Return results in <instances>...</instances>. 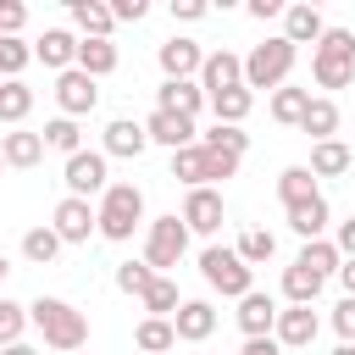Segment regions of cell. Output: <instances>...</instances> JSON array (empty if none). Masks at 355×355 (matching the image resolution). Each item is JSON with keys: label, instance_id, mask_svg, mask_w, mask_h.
<instances>
[{"label": "cell", "instance_id": "obj_1", "mask_svg": "<svg viewBox=\"0 0 355 355\" xmlns=\"http://www.w3.org/2000/svg\"><path fill=\"white\" fill-rule=\"evenodd\" d=\"M139 222H144V194H139V183H105V194H100V205H94V233L111 239V244H128Z\"/></svg>", "mask_w": 355, "mask_h": 355}, {"label": "cell", "instance_id": "obj_2", "mask_svg": "<svg viewBox=\"0 0 355 355\" xmlns=\"http://www.w3.org/2000/svg\"><path fill=\"white\" fill-rule=\"evenodd\" d=\"M28 322L44 333L50 349H83V338H89V316H83L78 305L55 300V294H39V300L28 305Z\"/></svg>", "mask_w": 355, "mask_h": 355}, {"label": "cell", "instance_id": "obj_3", "mask_svg": "<svg viewBox=\"0 0 355 355\" xmlns=\"http://www.w3.org/2000/svg\"><path fill=\"white\" fill-rule=\"evenodd\" d=\"M311 78L322 89H344L355 78V33L349 28H327L316 39V55H311Z\"/></svg>", "mask_w": 355, "mask_h": 355}, {"label": "cell", "instance_id": "obj_4", "mask_svg": "<svg viewBox=\"0 0 355 355\" xmlns=\"http://www.w3.org/2000/svg\"><path fill=\"white\" fill-rule=\"evenodd\" d=\"M294 44L277 33V39H266V44H255L250 55H244V89L255 94V89H283L288 83V72H294Z\"/></svg>", "mask_w": 355, "mask_h": 355}, {"label": "cell", "instance_id": "obj_5", "mask_svg": "<svg viewBox=\"0 0 355 355\" xmlns=\"http://www.w3.org/2000/svg\"><path fill=\"white\" fill-rule=\"evenodd\" d=\"M200 277H205L216 294H227V300H244V294L255 288V266H244L227 244H205V250H200Z\"/></svg>", "mask_w": 355, "mask_h": 355}, {"label": "cell", "instance_id": "obj_6", "mask_svg": "<svg viewBox=\"0 0 355 355\" xmlns=\"http://www.w3.org/2000/svg\"><path fill=\"white\" fill-rule=\"evenodd\" d=\"M183 250H189V227H183V216H155V222L144 227V266H150L155 277H166V266H178Z\"/></svg>", "mask_w": 355, "mask_h": 355}, {"label": "cell", "instance_id": "obj_7", "mask_svg": "<svg viewBox=\"0 0 355 355\" xmlns=\"http://www.w3.org/2000/svg\"><path fill=\"white\" fill-rule=\"evenodd\" d=\"M61 183H67V194L72 200H89V194H105V150H78V155H67V166H61Z\"/></svg>", "mask_w": 355, "mask_h": 355}, {"label": "cell", "instance_id": "obj_8", "mask_svg": "<svg viewBox=\"0 0 355 355\" xmlns=\"http://www.w3.org/2000/svg\"><path fill=\"white\" fill-rule=\"evenodd\" d=\"M55 105H61V116H89L94 105H100V89H94V78L89 72H78V67H67L61 78H55Z\"/></svg>", "mask_w": 355, "mask_h": 355}, {"label": "cell", "instance_id": "obj_9", "mask_svg": "<svg viewBox=\"0 0 355 355\" xmlns=\"http://www.w3.org/2000/svg\"><path fill=\"white\" fill-rule=\"evenodd\" d=\"M50 233H55L61 244H89V233H94V205L67 194V200L50 211Z\"/></svg>", "mask_w": 355, "mask_h": 355}, {"label": "cell", "instance_id": "obj_10", "mask_svg": "<svg viewBox=\"0 0 355 355\" xmlns=\"http://www.w3.org/2000/svg\"><path fill=\"white\" fill-rule=\"evenodd\" d=\"M144 139H150V144H166V150H189V144H200V128H194L189 116L150 111V116H144Z\"/></svg>", "mask_w": 355, "mask_h": 355}, {"label": "cell", "instance_id": "obj_11", "mask_svg": "<svg viewBox=\"0 0 355 355\" xmlns=\"http://www.w3.org/2000/svg\"><path fill=\"white\" fill-rule=\"evenodd\" d=\"M316 327H322V322H316L311 305H283L277 322H272V338H277V349H283V344H288V349H305V344L316 338Z\"/></svg>", "mask_w": 355, "mask_h": 355}, {"label": "cell", "instance_id": "obj_12", "mask_svg": "<svg viewBox=\"0 0 355 355\" xmlns=\"http://www.w3.org/2000/svg\"><path fill=\"white\" fill-rule=\"evenodd\" d=\"M155 61H161V72H166L172 83H183V78H194V72L205 67V50H200L194 39H183V33H178V39H166V44L155 50Z\"/></svg>", "mask_w": 355, "mask_h": 355}, {"label": "cell", "instance_id": "obj_13", "mask_svg": "<svg viewBox=\"0 0 355 355\" xmlns=\"http://www.w3.org/2000/svg\"><path fill=\"white\" fill-rule=\"evenodd\" d=\"M222 216H227V211H222V194H216V189H189V200H183V227H189V233H205V239H211V233L222 227Z\"/></svg>", "mask_w": 355, "mask_h": 355}, {"label": "cell", "instance_id": "obj_14", "mask_svg": "<svg viewBox=\"0 0 355 355\" xmlns=\"http://www.w3.org/2000/svg\"><path fill=\"white\" fill-rule=\"evenodd\" d=\"M172 333H178L183 344H205V338L216 333V311H211V300H183V305L172 311Z\"/></svg>", "mask_w": 355, "mask_h": 355}, {"label": "cell", "instance_id": "obj_15", "mask_svg": "<svg viewBox=\"0 0 355 355\" xmlns=\"http://www.w3.org/2000/svg\"><path fill=\"white\" fill-rule=\"evenodd\" d=\"M239 83H244V61H239L233 50L205 55V67H200V94H205V100L222 94V89H239Z\"/></svg>", "mask_w": 355, "mask_h": 355}, {"label": "cell", "instance_id": "obj_16", "mask_svg": "<svg viewBox=\"0 0 355 355\" xmlns=\"http://www.w3.org/2000/svg\"><path fill=\"white\" fill-rule=\"evenodd\" d=\"M272 322H277V300L261 294V288H250V294L239 300V327H244V338H272Z\"/></svg>", "mask_w": 355, "mask_h": 355}, {"label": "cell", "instance_id": "obj_17", "mask_svg": "<svg viewBox=\"0 0 355 355\" xmlns=\"http://www.w3.org/2000/svg\"><path fill=\"white\" fill-rule=\"evenodd\" d=\"M322 33H327V22H322L316 6H305V0H300V6H283V39H288L294 50H300V44H316Z\"/></svg>", "mask_w": 355, "mask_h": 355}, {"label": "cell", "instance_id": "obj_18", "mask_svg": "<svg viewBox=\"0 0 355 355\" xmlns=\"http://www.w3.org/2000/svg\"><path fill=\"white\" fill-rule=\"evenodd\" d=\"M200 105H205V94H200V83H194V78H183V83H172V78H166V83L155 89V111H172V116H189V122H194V116H200Z\"/></svg>", "mask_w": 355, "mask_h": 355}, {"label": "cell", "instance_id": "obj_19", "mask_svg": "<svg viewBox=\"0 0 355 355\" xmlns=\"http://www.w3.org/2000/svg\"><path fill=\"white\" fill-rule=\"evenodd\" d=\"M144 150H150V139H144V122H133V116H116V122L105 128V155L139 161Z\"/></svg>", "mask_w": 355, "mask_h": 355}, {"label": "cell", "instance_id": "obj_20", "mask_svg": "<svg viewBox=\"0 0 355 355\" xmlns=\"http://www.w3.org/2000/svg\"><path fill=\"white\" fill-rule=\"evenodd\" d=\"M33 61H44V67L67 72V67L78 61V39H72L67 28H44V33H39V44H33Z\"/></svg>", "mask_w": 355, "mask_h": 355}, {"label": "cell", "instance_id": "obj_21", "mask_svg": "<svg viewBox=\"0 0 355 355\" xmlns=\"http://www.w3.org/2000/svg\"><path fill=\"white\" fill-rule=\"evenodd\" d=\"M116 61H122V55H116V44H111V39H78V61H72V67H78V72H89L94 83H100L105 72H116Z\"/></svg>", "mask_w": 355, "mask_h": 355}, {"label": "cell", "instance_id": "obj_22", "mask_svg": "<svg viewBox=\"0 0 355 355\" xmlns=\"http://www.w3.org/2000/svg\"><path fill=\"white\" fill-rule=\"evenodd\" d=\"M0 161H6V166H39V161H44V139L28 133V128H11V133L0 139Z\"/></svg>", "mask_w": 355, "mask_h": 355}, {"label": "cell", "instance_id": "obj_23", "mask_svg": "<svg viewBox=\"0 0 355 355\" xmlns=\"http://www.w3.org/2000/svg\"><path fill=\"white\" fill-rule=\"evenodd\" d=\"M349 166H355V155H349L344 139H322V144H311V178H344Z\"/></svg>", "mask_w": 355, "mask_h": 355}, {"label": "cell", "instance_id": "obj_24", "mask_svg": "<svg viewBox=\"0 0 355 355\" xmlns=\"http://www.w3.org/2000/svg\"><path fill=\"white\" fill-rule=\"evenodd\" d=\"M327 222H333V211H327V200L316 194V200H300V205H288V227L311 244V239H322L327 233Z\"/></svg>", "mask_w": 355, "mask_h": 355}, {"label": "cell", "instance_id": "obj_25", "mask_svg": "<svg viewBox=\"0 0 355 355\" xmlns=\"http://www.w3.org/2000/svg\"><path fill=\"white\" fill-rule=\"evenodd\" d=\"M67 11H72V22L83 28V39H111V28H116V17H111L105 0H72Z\"/></svg>", "mask_w": 355, "mask_h": 355}, {"label": "cell", "instance_id": "obj_26", "mask_svg": "<svg viewBox=\"0 0 355 355\" xmlns=\"http://www.w3.org/2000/svg\"><path fill=\"white\" fill-rule=\"evenodd\" d=\"M300 133H311L316 144L333 139V133H338V105H333L327 94H311V105H305V116H300Z\"/></svg>", "mask_w": 355, "mask_h": 355}, {"label": "cell", "instance_id": "obj_27", "mask_svg": "<svg viewBox=\"0 0 355 355\" xmlns=\"http://www.w3.org/2000/svg\"><path fill=\"white\" fill-rule=\"evenodd\" d=\"M316 194H322V189H316L311 166H283V172H277V200H283V211L300 205V200H316Z\"/></svg>", "mask_w": 355, "mask_h": 355}, {"label": "cell", "instance_id": "obj_28", "mask_svg": "<svg viewBox=\"0 0 355 355\" xmlns=\"http://www.w3.org/2000/svg\"><path fill=\"white\" fill-rule=\"evenodd\" d=\"M133 344H139V355H166V349L178 344V333H172L166 316H144V322L133 327Z\"/></svg>", "mask_w": 355, "mask_h": 355}, {"label": "cell", "instance_id": "obj_29", "mask_svg": "<svg viewBox=\"0 0 355 355\" xmlns=\"http://www.w3.org/2000/svg\"><path fill=\"white\" fill-rule=\"evenodd\" d=\"M250 105H255V94L239 83V89H222V94H211V116L216 122H227V128H239L244 116H250Z\"/></svg>", "mask_w": 355, "mask_h": 355}, {"label": "cell", "instance_id": "obj_30", "mask_svg": "<svg viewBox=\"0 0 355 355\" xmlns=\"http://www.w3.org/2000/svg\"><path fill=\"white\" fill-rule=\"evenodd\" d=\"M305 105H311V89H294V83L272 89V122H283V128H300Z\"/></svg>", "mask_w": 355, "mask_h": 355}, {"label": "cell", "instance_id": "obj_31", "mask_svg": "<svg viewBox=\"0 0 355 355\" xmlns=\"http://www.w3.org/2000/svg\"><path fill=\"white\" fill-rule=\"evenodd\" d=\"M233 255H239L244 266H261V261H272V255H277V239H272L266 227H244V233H239V244H233Z\"/></svg>", "mask_w": 355, "mask_h": 355}, {"label": "cell", "instance_id": "obj_32", "mask_svg": "<svg viewBox=\"0 0 355 355\" xmlns=\"http://www.w3.org/2000/svg\"><path fill=\"white\" fill-rule=\"evenodd\" d=\"M294 266H305V272H316L322 283L338 272V250H333V239H311L300 255H294Z\"/></svg>", "mask_w": 355, "mask_h": 355}, {"label": "cell", "instance_id": "obj_33", "mask_svg": "<svg viewBox=\"0 0 355 355\" xmlns=\"http://www.w3.org/2000/svg\"><path fill=\"white\" fill-rule=\"evenodd\" d=\"M28 111H33V89H28L22 78H6V83H0V122L17 128Z\"/></svg>", "mask_w": 355, "mask_h": 355}, {"label": "cell", "instance_id": "obj_34", "mask_svg": "<svg viewBox=\"0 0 355 355\" xmlns=\"http://www.w3.org/2000/svg\"><path fill=\"white\" fill-rule=\"evenodd\" d=\"M44 150H61V155H78L83 150V128L72 122V116H55V122H44Z\"/></svg>", "mask_w": 355, "mask_h": 355}, {"label": "cell", "instance_id": "obj_35", "mask_svg": "<svg viewBox=\"0 0 355 355\" xmlns=\"http://www.w3.org/2000/svg\"><path fill=\"white\" fill-rule=\"evenodd\" d=\"M316 294H322V277L316 272H305V266H288L283 272V300L288 305H316Z\"/></svg>", "mask_w": 355, "mask_h": 355}, {"label": "cell", "instance_id": "obj_36", "mask_svg": "<svg viewBox=\"0 0 355 355\" xmlns=\"http://www.w3.org/2000/svg\"><path fill=\"white\" fill-rule=\"evenodd\" d=\"M172 178L189 183V189H205V150L189 144V150H172Z\"/></svg>", "mask_w": 355, "mask_h": 355}, {"label": "cell", "instance_id": "obj_37", "mask_svg": "<svg viewBox=\"0 0 355 355\" xmlns=\"http://www.w3.org/2000/svg\"><path fill=\"white\" fill-rule=\"evenodd\" d=\"M22 255H28L33 266H50V261L61 255V239L50 233V222H44V227H28V233H22Z\"/></svg>", "mask_w": 355, "mask_h": 355}, {"label": "cell", "instance_id": "obj_38", "mask_svg": "<svg viewBox=\"0 0 355 355\" xmlns=\"http://www.w3.org/2000/svg\"><path fill=\"white\" fill-rule=\"evenodd\" d=\"M139 300H144V311H150V316H166V322H172V311L183 305V300H178V283H172V277H155V283H150V288H144Z\"/></svg>", "mask_w": 355, "mask_h": 355}, {"label": "cell", "instance_id": "obj_39", "mask_svg": "<svg viewBox=\"0 0 355 355\" xmlns=\"http://www.w3.org/2000/svg\"><path fill=\"white\" fill-rule=\"evenodd\" d=\"M200 144H205V150H227V155H239V161H244V150H250V133H244V128H227V122H216L211 133H200Z\"/></svg>", "mask_w": 355, "mask_h": 355}, {"label": "cell", "instance_id": "obj_40", "mask_svg": "<svg viewBox=\"0 0 355 355\" xmlns=\"http://www.w3.org/2000/svg\"><path fill=\"white\" fill-rule=\"evenodd\" d=\"M22 327H28V305L0 300V349H6V344H22Z\"/></svg>", "mask_w": 355, "mask_h": 355}, {"label": "cell", "instance_id": "obj_41", "mask_svg": "<svg viewBox=\"0 0 355 355\" xmlns=\"http://www.w3.org/2000/svg\"><path fill=\"white\" fill-rule=\"evenodd\" d=\"M150 283H155V272H150L144 261H122V266H116V288H122V294H144Z\"/></svg>", "mask_w": 355, "mask_h": 355}, {"label": "cell", "instance_id": "obj_42", "mask_svg": "<svg viewBox=\"0 0 355 355\" xmlns=\"http://www.w3.org/2000/svg\"><path fill=\"white\" fill-rule=\"evenodd\" d=\"M200 150H205V144H200ZM233 172H239V155H227V150H205V189H211V183H227Z\"/></svg>", "mask_w": 355, "mask_h": 355}, {"label": "cell", "instance_id": "obj_43", "mask_svg": "<svg viewBox=\"0 0 355 355\" xmlns=\"http://www.w3.org/2000/svg\"><path fill=\"white\" fill-rule=\"evenodd\" d=\"M22 22H28V6L22 0H0V39H17Z\"/></svg>", "mask_w": 355, "mask_h": 355}, {"label": "cell", "instance_id": "obj_44", "mask_svg": "<svg viewBox=\"0 0 355 355\" xmlns=\"http://www.w3.org/2000/svg\"><path fill=\"white\" fill-rule=\"evenodd\" d=\"M333 333H338L344 344H355V300H349V294L333 305Z\"/></svg>", "mask_w": 355, "mask_h": 355}, {"label": "cell", "instance_id": "obj_45", "mask_svg": "<svg viewBox=\"0 0 355 355\" xmlns=\"http://www.w3.org/2000/svg\"><path fill=\"white\" fill-rule=\"evenodd\" d=\"M111 17L116 22H139V17H150V0H111Z\"/></svg>", "mask_w": 355, "mask_h": 355}, {"label": "cell", "instance_id": "obj_46", "mask_svg": "<svg viewBox=\"0 0 355 355\" xmlns=\"http://www.w3.org/2000/svg\"><path fill=\"white\" fill-rule=\"evenodd\" d=\"M333 250H338V261H355V216H349V222H338V239H333Z\"/></svg>", "mask_w": 355, "mask_h": 355}, {"label": "cell", "instance_id": "obj_47", "mask_svg": "<svg viewBox=\"0 0 355 355\" xmlns=\"http://www.w3.org/2000/svg\"><path fill=\"white\" fill-rule=\"evenodd\" d=\"M172 17L178 22H200L205 17V0H172Z\"/></svg>", "mask_w": 355, "mask_h": 355}, {"label": "cell", "instance_id": "obj_48", "mask_svg": "<svg viewBox=\"0 0 355 355\" xmlns=\"http://www.w3.org/2000/svg\"><path fill=\"white\" fill-rule=\"evenodd\" d=\"M250 17L255 22H272V17H283V0H250Z\"/></svg>", "mask_w": 355, "mask_h": 355}, {"label": "cell", "instance_id": "obj_49", "mask_svg": "<svg viewBox=\"0 0 355 355\" xmlns=\"http://www.w3.org/2000/svg\"><path fill=\"white\" fill-rule=\"evenodd\" d=\"M239 355H277V338H244Z\"/></svg>", "mask_w": 355, "mask_h": 355}, {"label": "cell", "instance_id": "obj_50", "mask_svg": "<svg viewBox=\"0 0 355 355\" xmlns=\"http://www.w3.org/2000/svg\"><path fill=\"white\" fill-rule=\"evenodd\" d=\"M333 277H338V283H344V294L355 300V261H338V272H333Z\"/></svg>", "mask_w": 355, "mask_h": 355}, {"label": "cell", "instance_id": "obj_51", "mask_svg": "<svg viewBox=\"0 0 355 355\" xmlns=\"http://www.w3.org/2000/svg\"><path fill=\"white\" fill-rule=\"evenodd\" d=\"M0 355H39V349H33V344H6Z\"/></svg>", "mask_w": 355, "mask_h": 355}, {"label": "cell", "instance_id": "obj_52", "mask_svg": "<svg viewBox=\"0 0 355 355\" xmlns=\"http://www.w3.org/2000/svg\"><path fill=\"white\" fill-rule=\"evenodd\" d=\"M333 355H355V344H338V349H333Z\"/></svg>", "mask_w": 355, "mask_h": 355}, {"label": "cell", "instance_id": "obj_53", "mask_svg": "<svg viewBox=\"0 0 355 355\" xmlns=\"http://www.w3.org/2000/svg\"><path fill=\"white\" fill-rule=\"evenodd\" d=\"M6 272H11V261H6V255H0V283H6Z\"/></svg>", "mask_w": 355, "mask_h": 355}, {"label": "cell", "instance_id": "obj_54", "mask_svg": "<svg viewBox=\"0 0 355 355\" xmlns=\"http://www.w3.org/2000/svg\"><path fill=\"white\" fill-rule=\"evenodd\" d=\"M0 172H6V161H0Z\"/></svg>", "mask_w": 355, "mask_h": 355}]
</instances>
